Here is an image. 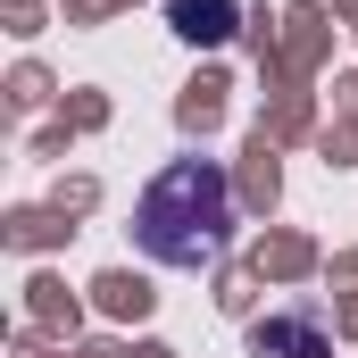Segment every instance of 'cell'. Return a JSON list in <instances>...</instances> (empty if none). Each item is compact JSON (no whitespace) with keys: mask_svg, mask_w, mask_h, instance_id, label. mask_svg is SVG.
<instances>
[{"mask_svg":"<svg viewBox=\"0 0 358 358\" xmlns=\"http://www.w3.org/2000/svg\"><path fill=\"white\" fill-rule=\"evenodd\" d=\"M134 242L159 259V267H217L225 250H234V183L217 159H176V167H159V183L142 192V208H134Z\"/></svg>","mask_w":358,"mask_h":358,"instance_id":"cell-1","label":"cell"},{"mask_svg":"<svg viewBox=\"0 0 358 358\" xmlns=\"http://www.w3.org/2000/svg\"><path fill=\"white\" fill-rule=\"evenodd\" d=\"M176 25L200 42V34H225V0H176Z\"/></svg>","mask_w":358,"mask_h":358,"instance_id":"cell-2","label":"cell"}]
</instances>
